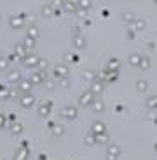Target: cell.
Returning <instances> with one entry per match:
<instances>
[{"instance_id":"5bb4252c","label":"cell","mask_w":157,"mask_h":160,"mask_svg":"<svg viewBox=\"0 0 157 160\" xmlns=\"http://www.w3.org/2000/svg\"><path fill=\"white\" fill-rule=\"evenodd\" d=\"M39 66H40V68H42V72H44V70H45V68H47V61H45V59H42V61H39Z\"/></svg>"},{"instance_id":"277c9868","label":"cell","mask_w":157,"mask_h":160,"mask_svg":"<svg viewBox=\"0 0 157 160\" xmlns=\"http://www.w3.org/2000/svg\"><path fill=\"white\" fill-rule=\"evenodd\" d=\"M61 115H63L65 118H75L77 112H75V108H63V113H61Z\"/></svg>"},{"instance_id":"5b68a950","label":"cell","mask_w":157,"mask_h":160,"mask_svg":"<svg viewBox=\"0 0 157 160\" xmlns=\"http://www.w3.org/2000/svg\"><path fill=\"white\" fill-rule=\"evenodd\" d=\"M44 72H42V73H33V75H32V78H30V80H32V82H33V85H37V84H42V80H44Z\"/></svg>"},{"instance_id":"30bf717a","label":"cell","mask_w":157,"mask_h":160,"mask_svg":"<svg viewBox=\"0 0 157 160\" xmlns=\"http://www.w3.org/2000/svg\"><path fill=\"white\" fill-rule=\"evenodd\" d=\"M39 115L44 117V118L49 115V104H44V106H40V108H39Z\"/></svg>"},{"instance_id":"8fae6325","label":"cell","mask_w":157,"mask_h":160,"mask_svg":"<svg viewBox=\"0 0 157 160\" xmlns=\"http://www.w3.org/2000/svg\"><path fill=\"white\" fill-rule=\"evenodd\" d=\"M0 99H9V89L0 85Z\"/></svg>"},{"instance_id":"4fadbf2b","label":"cell","mask_w":157,"mask_h":160,"mask_svg":"<svg viewBox=\"0 0 157 160\" xmlns=\"http://www.w3.org/2000/svg\"><path fill=\"white\" fill-rule=\"evenodd\" d=\"M26 64H28V66H35V64H37V58H30V59L26 61Z\"/></svg>"},{"instance_id":"7c38bea8","label":"cell","mask_w":157,"mask_h":160,"mask_svg":"<svg viewBox=\"0 0 157 160\" xmlns=\"http://www.w3.org/2000/svg\"><path fill=\"white\" fill-rule=\"evenodd\" d=\"M26 158H28V152H23L21 150V152L16 153V160H26Z\"/></svg>"},{"instance_id":"2e32d148","label":"cell","mask_w":157,"mask_h":160,"mask_svg":"<svg viewBox=\"0 0 157 160\" xmlns=\"http://www.w3.org/2000/svg\"><path fill=\"white\" fill-rule=\"evenodd\" d=\"M2 127H5V117L0 113V129H2Z\"/></svg>"},{"instance_id":"ba28073f","label":"cell","mask_w":157,"mask_h":160,"mask_svg":"<svg viewBox=\"0 0 157 160\" xmlns=\"http://www.w3.org/2000/svg\"><path fill=\"white\" fill-rule=\"evenodd\" d=\"M19 87H18V89H9V99H19V98H18V96H19Z\"/></svg>"},{"instance_id":"9a60e30c","label":"cell","mask_w":157,"mask_h":160,"mask_svg":"<svg viewBox=\"0 0 157 160\" xmlns=\"http://www.w3.org/2000/svg\"><path fill=\"white\" fill-rule=\"evenodd\" d=\"M0 70H7V61L0 59Z\"/></svg>"},{"instance_id":"9c48e42d","label":"cell","mask_w":157,"mask_h":160,"mask_svg":"<svg viewBox=\"0 0 157 160\" xmlns=\"http://www.w3.org/2000/svg\"><path fill=\"white\" fill-rule=\"evenodd\" d=\"M54 73H56L58 77H65V75H66L68 72H66V68H65V66H61V64H60V66H56V70H54Z\"/></svg>"},{"instance_id":"52a82bcc","label":"cell","mask_w":157,"mask_h":160,"mask_svg":"<svg viewBox=\"0 0 157 160\" xmlns=\"http://www.w3.org/2000/svg\"><path fill=\"white\" fill-rule=\"evenodd\" d=\"M51 131H52V134H54V136H63V132H65V129L61 127V125H54V124H52Z\"/></svg>"},{"instance_id":"3957f363","label":"cell","mask_w":157,"mask_h":160,"mask_svg":"<svg viewBox=\"0 0 157 160\" xmlns=\"http://www.w3.org/2000/svg\"><path fill=\"white\" fill-rule=\"evenodd\" d=\"M18 87H19L21 94H24V92H30V91H32L33 82H32V80H24V82H19V84H18Z\"/></svg>"},{"instance_id":"e0dca14e","label":"cell","mask_w":157,"mask_h":160,"mask_svg":"<svg viewBox=\"0 0 157 160\" xmlns=\"http://www.w3.org/2000/svg\"><path fill=\"white\" fill-rule=\"evenodd\" d=\"M45 87H47L49 91H51V89H52V84H51V82H45Z\"/></svg>"},{"instance_id":"6da1fadb","label":"cell","mask_w":157,"mask_h":160,"mask_svg":"<svg viewBox=\"0 0 157 160\" xmlns=\"http://www.w3.org/2000/svg\"><path fill=\"white\" fill-rule=\"evenodd\" d=\"M19 104L23 108H32L33 104H35V98H33L30 92H24L23 96L19 98Z\"/></svg>"},{"instance_id":"7a4b0ae2","label":"cell","mask_w":157,"mask_h":160,"mask_svg":"<svg viewBox=\"0 0 157 160\" xmlns=\"http://www.w3.org/2000/svg\"><path fill=\"white\" fill-rule=\"evenodd\" d=\"M7 82L9 84H19L21 82V73L18 70H12V72L7 73Z\"/></svg>"},{"instance_id":"8992f818","label":"cell","mask_w":157,"mask_h":160,"mask_svg":"<svg viewBox=\"0 0 157 160\" xmlns=\"http://www.w3.org/2000/svg\"><path fill=\"white\" fill-rule=\"evenodd\" d=\"M11 132L12 134H21V132H23V125L21 124H18V122H14V124H11Z\"/></svg>"}]
</instances>
